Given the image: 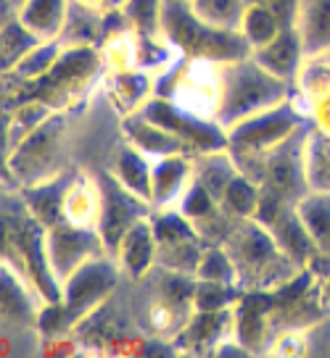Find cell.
Returning a JSON list of instances; mask_svg holds the SVG:
<instances>
[{"label":"cell","mask_w":330,"mask_h":358,"mask_svg":"<svg viewBox=\"0 0 330 358\" xmlns=\"http://www.w3.org/2000/svg\"><path fill=\"white\" fill-rule=\"evenodd\" d=\"M294 98L312 127L330 134V64L322 56L307 58L294 85Z\"/></svg>","instance_id":"obj_16"},{"label":"cell","mask_w":330,"mask_h":358,"mask_svg":"<svg viewBox=\"0 0 330 358\" xmlns=\"http://www.w3.org/2000/svg\"><path fill=\"white\" fill-rule=\"evenodd\" d=\"M98 219H101V185L98 179L74 171L64 195V222L98 229Z\"/></svg>","instance_id":"obj_23"},{"label":"cell","mask_w":330,"mask_h":358,"mask_svg":"<svg viewBox=\"0 0 330 358\" xmlns=\"http://www.w3.org/2000/svg\"><path fill=\"white\" fill-rule=\"evenodd\" d=\"M161 6L164 0H125L122 13L135 34H161Z\"/></svg>","instance_id":"obj_41"},{"label":"cell","mask_w":330,"mask_h":358,"mask_svg":"<svg viewBox=\"0 0 330 358\" xmlns=\"http://www.w3.org/2000/svg\"><path fill=\"white\" fill-rule=\"evenodd\" d=\"M240 32L243 37L249 40V45L256 50V48H262L267 45L270 40H275L277 34L283 32V24L277 22V16H275L264 3H254L246 8V16H243V24H240Z\"/></svg>","instance_id":"obj_37"},{"label":"cell","mask_w":330,"mask_h":358,"mask_svg":"<svg viewBox=\"0 0 330 358\" xmlns=\"http://www.w3.org/2000/svg\"><path fill=\"white\" fill-rule=\"evenodd\" d=\"M296 29L307 58L325 56L330 50V0H301Z\"/></svg>","instance_id":"obj_26"},{"label":"cell","mask_w":330,"mask_h":358,"mask_svg":"<svg viewBox=\"0 0 330 358\" xmlns=\"http://www.w3.org/2000/svg\"><path fill=\"white\" fill-rule=\"evenodd\" d=\"M103 66L101 48L92 45H64V53L48 74L32 82H6L3 103L13 108L19 103L40 101L53 111H67L90 85Z\"/></svg>","instance_id":"obj_3"},{"label":"cell","mask_w":330,"mask_h":358,"mask_svg":"<svg viewBox=\"0 0 330 358\" xmlns=\"http://www.w3.org/2000/svg\"><path fill=\"white\" fill-rule=\"evenodd\" d=\"M254 219L270 229L275 243L283 248L301 268L319 253L312 235H309L307 224L298 213V206H294V203L277 201L273 195L262 192V203H259V211H256Z\"/></svg>","instance_id":"obj_14"},{"label":"cell","mask_w":330,"mask_h":358,"mask_svg":"<svg viewBox=\"0 0 330 358\" xmlns=\"http://www.w3.org/2000/svg\"><path fill=\"white\" fill-rule=\"evenodd\" d=\"M151 95H156V77L151 71L137 66L111 71L109 98H111V103H114L116 111L122 113V116L137 113Z\"/></svg>","instance_id":"obj_25"},{"label":"cell","mask_w":330,"mask_h":358,"mask_svg":"<svg viewBox=\"0 0 330 358\" xmlns=\"http://www.w3.org/2000/svg\"><path fill=\"white\" fill-rule=\"evenodd\" d=\"M193 11L212 27L240 29L249 3L246 0H193Z\"/></svg>","instance_id":"obj_38"},{"label":"cell","mask_w":330,"mask_h":358,"mask_svg":"<svg viewBox=\"0 0 330 358\" xmlns=\"http://www.w3.org/2000/svg\"><path fill=\"white\" fill-rule=\"evenodd\" d=\"M288 98H294V85L275 77L254 56L219 66L216 122L225 124L228 129L233 124L243 122L264 108H273Z\"/></svg>","instance_id":"obj_5"},{"label":"cell","mask_w":330,"mask_h":358,"mask_svg":"<svg viewBox=\"0 0 330 358\" xmlns=\"http://www.w3.org/2000/svg\"><path fill=\"white\" fill-rule=\"evenodd\" d=\"M238 164L230 150H216V153H195L193 156V177L212 192L219 203L225 195L228 185L238 177Z\"/></svg>","instance_id":"obj_30"},{"label":"cell","mask_w":330,"mask_h":358,"mask_svg":"<svg viewBox=\"0 0 330 358\" xmlns=\"http://www.w3.org/2000/svg\"><path fill=\"white\" fill-rule=\"evenodd\" d=\"M193 290V274H180V271L159 266V280L153 285L151 301L146 303V311H143L151 335L161 337V340H167V337L174 340L180 335L182 327L188 324L191 316L195 313Z\"/></svg>","instance_id":"obj_11"},{"label":"cell","mask_w":330,"mask_h":358,"mask_svg":"<svg viewBox=\"0 0 330 358\" xmlns=\"http://www.w3.org/2000/svg\"><path fill=\"white\" fill-rule=\"evenodd\" d=\"M259 203H262V187L243 171H238V177L230 182L225 195L219 198V208L233 219H254L259 211Z\"/></svg>","instance_id":"obj_34"},{"label":"cell","mask_w":330,"mask_h":358,"mask_svg":"<svg viewBox=\"0 0 330 358\" xmlns=\"http://www.w3.org/2000/svg\"><path fill=\"white\" fill-rule=\"evenodd\" d=\"M319 292H322V303H325V308L330 313V277H325V280L319 282Z\"/></svg>","instance_id":"obj_43"},{"label":"cell","mask_w":330,"mask_h":358,"mask_svg":"<svg viewBox=\"0 0 330 358\" xmlns=\"http://www.w3.org/2000/svg\"><path fill=\"white\" fill-rule=\"evenodd\" d=\"M103 40H106V11L71 0L67 27H64V32H61V43L101 48Z\"/></svg>","instance_id":"obj_29"},{"label":"cell","mask_w":330,"mask_h":358,"mask_svg":"<svg viewBox=\"0 0 330 358\" xmlns=\"http://www.w3.org/2000/svg\"><path fill=\"white\" fill-rule=\"evenodd\" d=\"M161 34L177 53L209 64H235L254 53L240 29H222L206 24L188 0H164L161 6Z\"/></svg>","instance_id":"obj_2"},{"label":"cell","mask_w":330,"mask_h":358,"mask_svg":"<svg viewBox=\"0 0 330 358\" xmlns=\"http://www.w3.org/2000/svg\"><path fill=\"white\" fill-rule=\"evenodd\" d=\"M188 3H193V0H188Z\"/></svg>","instance_id":"obj_47"},{"label":"cell","mask_w":330,"mask_h":358,"mask_svg":"<svg viewBox=\"0 0 330 358\" xmlns=\"http://www.w3.org/2000/svg\"><path fill=\"white\" fill-rule=\"evenodd\" d=\"M122 127H125L127 143H132L135 148H140V150L151 158L174 156V153H191L180 137H174L170 129H164V127L153 124L151 119H146L143 113H130V116H125V124H122ZM191 156H193V153H191Z\"/></svg>","instance_id":"obj_24"},{"label":"cell","mask_w":330,"mask_h":358,"mask_svg":"<svg viewBox=\"0 0 330 358\" xmlns=\"http://www.w3.org/2000/svg\"><path fill=\"white\" fill-rule=\"evenodd\" d=\"M109 253L103 245L98 229H88V227H74V224L61 222L48 229V258L50 266L56 271V277L64 280L71 277L82 264H88L90 258Z\"/></svg>","instance_id":"obj_15"},{"label":"cell","mask_w":330,"mask_h":358,"mask_svg":"<svg viewBox=\"0 0 330 358\" xmlns=\"http://www.w3.org/2000/svg\"><path fill=\"white\" fill-rule=\"evenodd\" d=\"M74 177V171H64L53 179H46L40 185H32V187H22L19 195H22L24 206L29 208L34 219L40 224H46L48 229L56 227V224L64 222V195H67L69 182Z\"/></svg>","instance_id":"obj_22"},{"label":"cell","mask_w":330,"mask_h":358,"mask_svg":"<svg viewBox=\"0 0 330 358\" xmlns=\"http://www.w3.org/2000/svg\"><path fill=\"white\" fill-rule=\"evenodd\" d=\"M246 3H249V6H254V3H262V0H246Z\"/></svg>","instance_id":"obj_45"},{"label":"cell","mask_w":330,"mask_h":358,"mask_svg":"<svg viewBox=\"0 0 330 358\" xmlns=\"http://www.w3.org/2000/svg\"><path fill=\"white\" fill-rule=\"evenodd\" d=\"M101 185V219H98V235H101L106 250L114 256L122 237L135 227L140 219H146L153 213L146 198L135 195L132 190H127L125 185L109 171L98 177Z\"/></svg>","instance_id":"obj_13"},{"label":"cell","mask_w":330,"mask_h":358,"mask_svg":"<svg viewBox=\"0 0 330 358\" xmlns=\"http://www.w3.org/2000/svg\"><path fill=\"white\" fill-rule=\"evenodd\" d=\"M43 43V37L32 32L27 24L19 19V13H6L3 16V29H0V61L3 71H11L22 61L34 45Z\"/></svg>","instance_id":"obj_31"},{"label":"cell","mask_w":330,"mask_h":358,"mask_svg":"<svg viewBox=\"0 0 330 358\" xmlns=\"http://www.w3.org/2000/svg\"><path fill=\"white\" fill-rule=\"evenodd\" d=\"M114 174L127 190H132L135 195L146 198L151 203V179H153V158L146 156L140 148H135L132 143H127L116 150L114 156Z\"/></svg>","instance_id":"obj_28"},{"label":"cell","mask_w":330,"mask_h":358,"mask_svg":"<svg viewBox=\"0 0 330 358\" xmlns=\"http://www.w3.org/2000/svg\"><path fill=\"white\" fill-rule=\"evenodd\" d=\"M243 287L235 282H214V280H195L193 306L195 311H225L235 308V303L243 298Z\"/></svg>","instance_id":"obj_36"},{"label":"cell","mask_w":330,"mask_h":358,"mask_svg":"<svg viewBox=\"0 0 330 358\" xmlns=\"http://www.w3.org/2000/svg\"><path fill=\"white\" fill-rule=\"evenodd\" d=\"M64 137H67V116L64 111H56L8 150L6 169L16 190L40 185L67 171L64 169Z\"/></svg>","instance_id":"obj_7"},{"label":"cell","mask_w":330,"mask_h":358,"mask_svg":"<svg viewBox=\"0 0 330 358\" xmlns=\"http://www.w3.org/2000/svg\"><path fill=\"white\" fill-rule=\"evenodd\" d=\"M137 113H143L146 119H151V122L164 127V129H170L174 137H180L193 156L195 153L228 150L230 145L225 124H219L214 116L188 111L185 106L174 103L172 98H164V95H151Z\"/></svg>","instance_id":"obj_9"},{"label":"cell","mask_w":330,"mask_h":358,"mask_svg":"<svg viewBox=\"0 0 330 358\" xmlns=\"http://www.w3.org/2000/svg\"><path fill=\"white\" fill-rule=\"evenodd\" d=\"M307 124L312 122L307 119V113L301 111L296 98H288L273 108H264V111L254 113L243 122L233 124L228 129V150L233 153L240 171L251 177L259 166V161L270 150H275L280 143H285L291 134H296Z\"/></svg>","instance_id":"obj_6"},{"label":"cell","mask_w":330,"mask_h":358,"mask_svg":"<svg viewBox=\"0 0 330 358\" xmlns=\"http://www.w3.org/2000/svg\"><path fill=\"white\" fill-rule=\"evenodd\" d=\"M151 224H153V235L159 243V266L195 277V268L206 248L195 224L177 206L153 208Z\"/></svg>","instance_id":"obj_12"},{"label":"cell","mask_w":330,"mask_h":358,"mask_svg":"<svg viewBox=\"0 0 330 358\" xmlns=\"http://www.w3.org/2000/svg\"><path fill=\"white\" fill-rule=\"evenodd\" d=\"M77 3H85V6H92V8H101V11H111V0H77Z\"/></svg>","instance_id":"obj_44"},{"label":"cell","mask_w":330,"mask_h":358,"mask_svg":"<svg viewBox=\"0 0 330 358\" xmlns=\"http://www.w3.org/2000/svg\"><path fill=\"white\" fill-rule=\"evenodd\" d=\"M114 258L119 268H122V274H127L130 280H146L149 274L156 271V266H159V243H156V235H153L151 216L140 219L122 237Z\"/></svg>","instance_id":"obj_19"},{"label":"cell","mask_w":330,"mask_h":358,"mask_svg":"<svg viewBox=\"0 0 330 358\" xmlns=\"http://www.w3.org/2000/svg\"><path fill=\"white\" fill-rule=\"evenodd\" d=\"M322 58H325V61H328V64H330V50H328V53H325V56H322Z\"/></svg>","instance_id":"obj_46"},{"label":"cell","mask_w":330,"mask_h":358,"mask_svg":"<svg viewBox=\"0 0 330 358\" xmlns=\"http://www.w3.org/2000/svg\"><path fill=\"white\" fill-rule=\"evenodd\" d=\"M195 280H214V282H235L238 285V271L230 258L225 245H206L204 256L195 268Z\"/></svg>","instance_id":"obj_40"},{"label":"cell","mask_w":330,"mask_h":358,"mask_svg":"<svg viewBox=\"0 0 330 358\" xmlns=\"http://www.w3.org/2000/svg\"><path fill=\"white\" fill-rule=\"evenodd\" d=\"M177 208H180L191 222H201V219H206V216H212V213L222 211L219 208V203H216V198L212 195V192L206 190L204 185L198 182V179H191V185L185 187V192H182L180 203H177Z\"/></svg>","instance_id":"obj_42"},{"label":"cell","mask_w":330,"mask_h":358,"mask_svg":"<svg viewBox=\"0 0 330 358\" xmlns=\"http://www.w3.org/2000/svg\"><path fill=\"white\" fill-rule=\"evenodd\" d=\"M69 8H71V0H24L16 13L43 40H61Z\"/></svg>","instance_id":"obj_27"},{"label":"cell","mask_w":330,"mask_h":358,"mask_svg":"<svg viewBox=\"0 0 330 358\" xmlns=\"http://www.w3.org/2000/svg\"><path fill=\"white\" fill-rule=\"evenodd\" d=\"M225 248L235 264L243 290H275L301 271L296 261L275 243L270 229L256 219H235Z\"/></svg>","instance_id":"obj_4"},{"label":"cell","mask_w":330,"mask_h":358,"mask_svg":"<svg viewBox=\"0 0 330 358\" xmlns=\"http://www.w3.org/2000/svg\"><path fill=\"white\" fill-rule=\"evenodd\" d=\"M3 264L19 271L43 303H58L64 285L48 258V227L24 206L19 190L3 195Z\"/></svg>","instance_id":"obj_1"},{"label":"cell","mask_w":330,"mask_h":358,"mask_svg":"<svg viewBox=\"0 0 330 358\" xmlns=\"http://www.w3.org/2000/svg\"><path fill=\"white\" fill-rule=\"evenodd\" d=\"M309 132H312V124L301 127L296 134H291L285 143H280L259 161L251 179L262 187L264 195H273L277 201L298 206L312 192L307 174Z\"/></svg>","instance_id":"obj_8"},{"label":"cell","mask_w":330,"mask_h":358,"mask_svg":"<svg viewBox=\"0 0 330 358\" xmlns=\"http://www.w3.org/2000/svg\"><path fill=\"white\" fill-rule=\"evenodd\" d=\"M251 56L256 58L267 71H273L275 77L285 79L291 85H296L301 69L307 64V50H304V40L298 34L296 27H288L277 34L275 40L267 45L256 48Z\"/></svg>","instance_id":"obj_20"},{"label":"cell","mask_w":330,"mask_h":358,"mask_svg":"<svg viewBox=\"0 0 330 358\" xmlns=\"http://www.w3.org/2000/svg\"><path fill=\"white\" fill-rule=\"evenodd\" d=\"M50 113L56 111L40 101H27L13 106V108H6V140H8V150L16 143H22L24 137L32 132V129H37L46 119H50Z\"/></svg>","instance_id":"obj_35"},{"label":"cell","mask_w":330,"mask_h":358,"mask_svg":"<svg viewBox=\"0 0 330 358\" xmlns=\"http://www.w3.org/2000/svg\"><path fill=\"white\" fill-rule=\"evenodd\" d=\"M119 277H122V268L116 264V258L111 253H103L82 264L71 277L64 280V295L58 303L71 327H80L111 298V292L119 285Z\"/></svg>","instance_id":"obj_10"},{"label":"cell","mask_w":330,"mask_h":358,"mask_svg":"<svg viewBox=\"0 0 330 358\" xmlns=\"http://www.w3.org/2000/svg\"><path fill=\"white\" fill-rule=\"evenodd\" d=\"M235 329V308L225 311H195L191 322L182 327V332L174 337V345L182 353H216V348L222 345L228 337H233Z\"/></svg>","instance_id":"obj_17"},{"label":"cell","mask_w":330,"mask_h":358,"mask_svg":"<svg viewBox=\"0 0 330 358\" xmlns=\"http://www.w3.org/2000/svg\"><path fill=\"white\" fill-rule=\"evenodd\" d=\"M298 213L322 256L330 258V190H312L298 203Z\"/></svg>","instance_id":"obj_32"},{"label":"cell","mask_w":330,"mask_h":358,"mask_svg":"<svg viewBox=\"0 0 330 358\" xmlns=\"http://www.w3.org/2000/svg\"><path fill=\"white\" fill-rule=\"evenodd\" d=\"M193 179V156L174 153V156L153 158V179H151V206L172 208L182 198L185 187Z\"/></svg>","instance_id":"obj_21"},{"label":"cell","mask_w":330,"mask_h":358,"mask_svg":"<svg viewBox=\"0 0 330 358\" xmlns=\"http://www.w3.org/2000/svg\"><path fill=\"white\" fill-rule=\"evenodd\" d=\"M61 53H64L61 40H43L40 45H34L11 71H3V82H32V79H40L56 66Z\"/></svg>","instance_id":"obj_33"},{"label":"cell","mask_w":330,"mask_h":358,"mask_svg":"<svg viewBox=\"0 0 330 358\" xmlns=\"http://www.w3.org/2000/svg\"><path fill=\"white\" fill-rule=\"evenodd\" d=\"M43 306L46 303L32 285L24 280L19 271H13L8 264H3V298H0L3 324L13 327V329L37 327Z\"/></svg>","instance_id":"obj_18"},{"label":"cell","mask_w":330,"mask_h":358,"mask_svg":"<svg viewBox=\"0 0 330 358\" xmlns=\"http://www.w3.org/2000/svg\"><path fill=\"white\" fill-rule=\"evenodd\" d=\"M307 174L312 190H330V134L315 127L307 143Z\"/></svg>","instance_id":"obj_39"}]
</instances>
